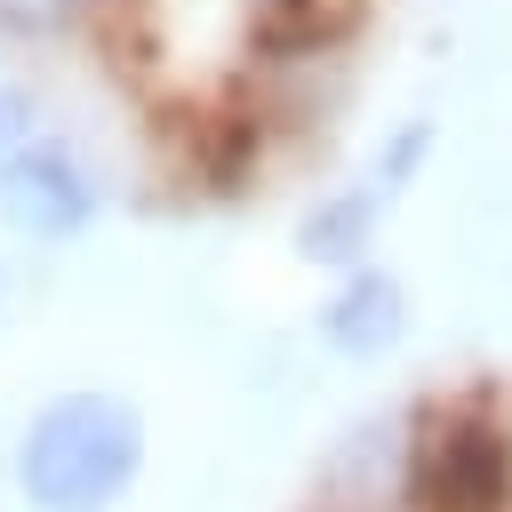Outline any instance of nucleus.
<instances>
[{
	"label": "nucleus",
	"instance_id": "nucleus-9",
	"mask_svg": "<svg viewBox=\"0 0 512 512\" xmlns=\"http://www.w3.org/2000/svg\"><path fill=\"white\" fill-rule=\"evenodd\" d=\"M0 304H8V280H0Z\"/></svg>",
	"mask_w": 512,
	"mask_h": 512
},
{
	"label": "nucleus",
	"instance_id": "nucleus-4",
	"mask_svg": "<svg viewBox=\"0 0 512 512\" xmlns=\"http://www.w3.org/2000/svg\"><path fill=\"white\" fill-rule=\"evenodd\" d=\"M96 216H104V176L88 168V152L72 136L48 128V136H32L24 152L0 160V224L16 240L56 248V240H80Z\"/></svg>",
	"mask_w": 512,
	"mask_h": 512
},
{
	"label": "nucleus",
	"instance_id": "nucleus-8",
	"mask_svg": "<svg viewBox=\"0 0 512 512\" xmlns=\"http://www.w3.org/2000/svg\"><path fill=\"white\" fill-rule=\"evenodd\" d=\"M32 136H48V104H40L24 80H0V160L24 152Z\"/></svg>",
	"mask_w": 512,
	"mask_h": 512
},
{
	"label": "nucleus",
	"instance_id": "nucleus-3",
	"mask_svg": "<svg viewBox=\"0 0 512 512\" xmlns=\"http://www.w3.org/2000/svg\"><path fill=\"white\" fill-rule=\"evenodd\" d=\"M424 152H432V120H400V128H392V144H376V160H368L360 176L328 184V192L296 216V256H304V264H328V272L376 264L368 248H376L384 216L400 208L408 176L424 168Z\"/></svg>",
	"mask_w": 512,
	"mask_h": 512
},
{
	"label": "nucleus",
	"instance_id": "nucleus-5",
	"mask_svg": "<svg viewBox=\"0 0 512 512\" xmlns=\"http://www.w3.org/2000/svg\"><path fill=\"white\" fill-rule=\"evenodd\" d=\"M312 328H320V344H328L336 360H384V352H400V336H408V280H400L392 264H352V272H336V288L320 296Z\"/></svg>",
	"mask_w": 512,
	"mask_h": 512
},
{
	"label": "nucleus",
	"instance_id": "nucleus-1",
	"mask_svg": "<svg viewBox=\"0 0 512 512\" xmlns=\"http://www.w3.org/2000/svg\"><path fill=\"white\" fill-rule=\"evenodd\" d=\"M144 456H152L144 408L128 392L72 384V392H48L16 424L8 480L24 512H120L128 488L144 480Z\"/></svg>",
	"mask_w": 512,
	"mask_h": 512
},
{
	"label": "nucleus",
	"instance_id": "nucleus-7",
	"mask_svg": "<svg viewBox=\"0 0 512 512\" xmlns=\"http://www.w3.org/2000/svg\"><path fill=\"white\" fill-rule=\"evenodd\" d=\"M96 16V0H0V40L16 48H48L64 32H80Z\"/></svg>",
	"mask_w": 512,
	"mask_h": 512
},
{
	"label": "nucleus",
	"instance_id": "nucleus-6",
	"mask_svg": "<svg viewBox=\"0 0 512 512\" xmlns=\"http://www.w3.org/2000/svg\"><path fill=\"white\" fill-rule=\"evenodd\" d=\"M368 8H376V0H248V56L272 64V72L344 56V48L360 40Z\"/></svg>",
	"mask_w": 512,
	"mask_h": 512
},
{
	"label": "nucleus",
	"instance_id": "nucleus-2",
	"mask_svg": "<svg viewBox=\"0 0 512 512\" xmlns=\"http://www.w3.org/2000/svg\"><path fill=\"white\" fill-rule=\"evenodd\" d=\"M408 512H512V432L488 408H432L408 424Z\"/></svg>",
	"mask_w": 512,
	"mask_h": 512
}]
</instances>
